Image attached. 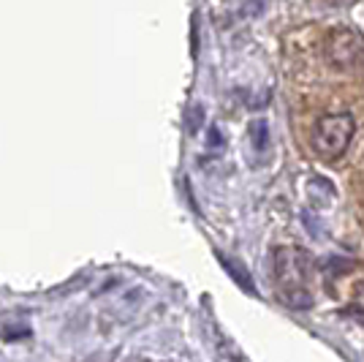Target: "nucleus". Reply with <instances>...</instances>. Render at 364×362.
I'll use <instances>...</instances> for the list:
<instances>
[{
  "label": "nucleus",
  "mask_w": 364,
  "mask_h": 362,
  "mask_svg": "<svg viewBox=\"0 0 364 362\" xmlns=\"http://www.w3.org/2000/svg\"><path fill=\"white\" fill-rule=\"evenodd\" d=\"M220 262H223V267H226V270L231 272V275H234V278H237V281H240V284H242L245 289H253V281H250V272H242V270H240V267H237V264H234V262H231L228 257H220Z\"/></svg>",
  "instance_id": "5"
},
{
  "label": "nucleus",
  "mask_w": 364,
  "mask_h": 362,
  "mask_svg": "<svg viewBox=\"0 0 364 362\" xmlns=\"http://www.w3.org/2000/svg\"><path fill=\"white\" fill-rule=\"evenodd\" d=\"M356 134V120L348 112H329L321 115L313 128V148L323 161H337L348 150L350 139Z\"/></svg>",
  "instance_id": "2"
},
{
  "label": "nucleus",
  "mask_w": 364,
  "mask_h": 362,
  "mask_svg": "<svg viewBox=\"0 0 364 362\" xmlns=\"http://www.w3.org/2000/svg\"><path fill=\"white\" fill-rule=\"evenodd\" d=\"M247 134H250V142H253L256 152L267 150V145H269V128H267V123L253 120V123H250V128H247Z\"/></svg>",
  "instance_id": "4"
},
{
  "label": "nucleus",
  "mask_w": 364,
  "mask_h": 362,
  "mask_svg": "<svg viewBox=\"0 0 364 362\" xmlns=\"http://www.w3.org/2000/svg\"><path fill=\"white\" fill-rule=\"evenodd\" d=\"M310 254L294 245H280L272 251V270L274 286L280 300L289 308H310L313 305V291H310Z\"/></svg>",
  "instance_id": "1"
},
{
  "label": "nucleus",
  "mask_w": 364,
  "mask_h": 362,
  "mask_svg": "<svg viewBox=\"0 0 364 362\" xmlns=\"http://www.w3.org/2000/svg\"><path fill=\"white\" fill-rule=\"evenodd\" d=\"M25 335H31V330H28V327H3V338H6V341L25 338Z\"/></svg>",
  "instance_id": "7"
},
{
  "label": "nucleus",
  "mask_w": 364,
  "mask_h": 362,
  "mask_svg": "<svg viewBox=\"0 0 364 362\" xmlns=\"http://www.w3.org/2000/svg\"><path fill=\"white\" fill-rule=\"evenodd\" d=\"M201 125H204V109H201L198 104H193L191 106V112H188V131L196 134Z\"/></svg>",
  "instance_id": "6"
},
{
  "label": "nucleus",
  "mask_w": 364,
  "mask_h": 362,
  "mask_svg": "<svg viewBox=\"0 0 364 362\" xmlns=\"http://www.w3.org/2000/svg\"><path fill=\"white\" fill-rule=\"evenodd\" d=\"M323 58L337 66V68H350L364 61V41L359 33L348 28H337L329 31L323 38Z\"/></svg>",
  "instance_id": "3"
}]
</instances>
